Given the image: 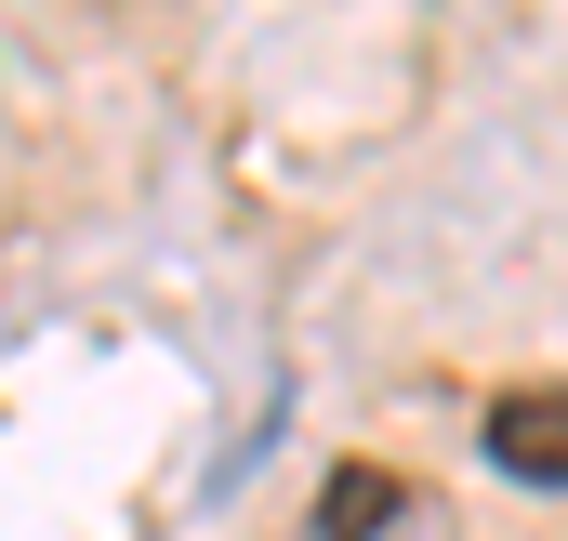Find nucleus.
<instances>
[{
    "instance_id": "obj_1",
    "label": "nucleus",
    "mask_w": 568,
    "mask_h": 541,
    "mask_svg": "<svg viewBox=\"0 0 568 541\" xmlns=\"http://www.w3.org/2000/svg\"><path fill=\"white\" fill-rule=\"evenodd\" d=\"M476 449H489V476H516V489H568V384H503Z\"/></svg>"
},
{
    "instance_id": "obj_2",
    "label": "nucleus",
    "mask_w": 568,
    "mask_h": 541,
    "mask_svg": "<svg viewBox=\"0 0 568 541\" xmlns=\"http://www.w3.org/2000/svg\"><path fill=\"white\" fill-rule=\"evenodd\" d=\"M397 502H410V489H397L384 462H331V476H317V516H304V541H371V529H397Z\"/></svg>"
}]
</instances>
